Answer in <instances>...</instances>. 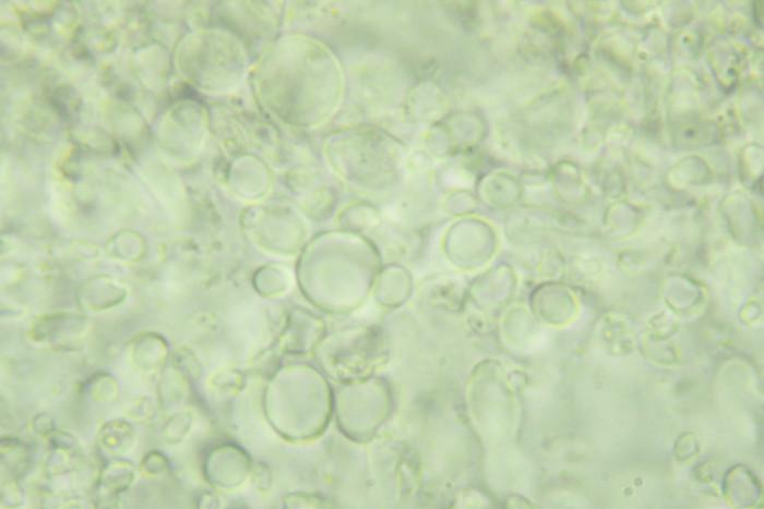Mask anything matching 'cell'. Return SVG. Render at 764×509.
Segmentation results:
<instances>
[{
    "mask_svg": "<svg viewBox=\"0 0 764 509\" xmlns=\"http://www.w3.org/2000/svg\"><path fill=\"white\" fill-rule=\"evenodd\" d=\"M132 473L130 465L117 462L105 471L103 485L108 489L121 490L130 484Z\"/></svg>",
    "mask_w": 764,
    "mask_h": 509,
    "instance_id": "cell-2",
    "label": "cell"
},
{
    "mask_svg": "<svg viewBox=\"0 0 764 509\" xmlns=\"http://www.w3.org/2000/svg\"><path fill=\"white\" fill-rule=\"evenodd\" d=\"M268 105L279 116L325 118L336 100L334 62L320 47L309 53L271 54L267 61Z\"/></svg>",
    "mask_w": 764,
    "mask_h": 509,
    "instance_id": "cell-1",
    "label": "cell"
}]
</instances>
